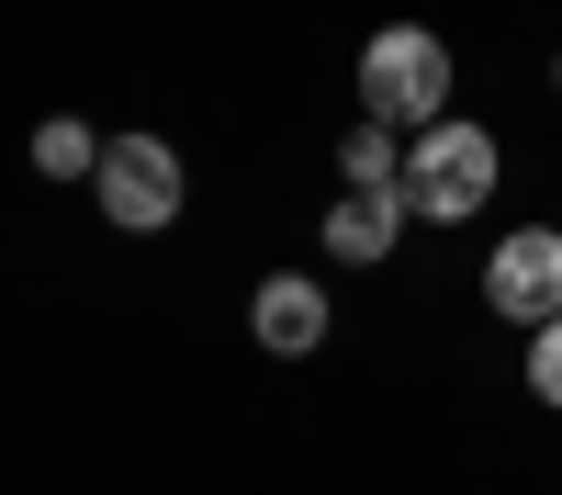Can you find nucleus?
Wrapping results in <instances>:
<instances>
[{
    "mask_svg": "<svg viewBox=\"0 0 562 495\" xmlns=\"http://www.w3.org/2000/svg\"><path fill=\"white\" fill-rule=\"evenodd\" d=\"M360 113L394 135H439L450 124V45L428 23H383L360 45Z\"/></svg>",
    "mask_w": 562,
    "mask_h": 495,
    "instance_id": "obj_1",
    "label": "nucleus"
},
{
    "mask_svg": "<svg viewBox=\"0 0 562 495\" xmlns=\"http://www.w3.org/2000/svg\"><path fill=\"white\" fill-rule=\"evenodd\" d=\"M495 192V135L484 124H439V135H416V158H405V214H428V225H461V214H484Z\"/></svg>",
    "mask_w": 562,
    "mask_h": 495,
    "instance_id": "obj_2",
    "label": "nucleus"
},
{
    "mask_svg": "<svg viewBox=\"0 0 562 495\" xmlns=\"http://www.w3.org/2000/svg\"><path fill=\"white\" fill-rule=\"evenodd\" d=\"M180 203H192L180 147H158V135H113V158H102V214L124 225V237H158Z\"/></svg>",
    "mask_w": 562,
    "mask_h": 495,
    "instance_id": "obj_3",
    "label": "nucleus"
},
{
    "mask_svg": "<svg viewBox=\"0 0 562 495\" xmlns=\"http://www.w3.org/2000/svg\"><path fill=\"white\" fill-rule=\"evenodd\" d=\"M484 304L506 315V327H562V237L551 225H518V237H495V259H484Z\"/></svg>",
    "mask_w": 562,
    "mask_h": 495,
    "instance_id": "obj_4",
    "label": "nucleus"
},
{
    "mask_svg": "<svg viewBox=\"0 0 562 495\" xmlns=\"http://www.w3.org/2000/svg\"><path fill=\"white\" fill-rule=\"evenodd\" d=\"M394 237H405V192H338L326 203V248H338L349 270L394 259Z\"/></svg>",
    "mask_w": 562,
    "mask_h": 495,
    "instance_id": "obj_5",
    "label": "nucleus"
},
{
    "mask_svg": "<svg viewBox=\"0 0 562 495\" xmlns=\"http://www.w3.org/2000/svg\"><path fill=\"white\" fill-rule=\"evenodd\" d=\"M248 327H259V349H281V360H304V349L326 338V293L304 282V270H281V282H259V304H248Z\"/></svg>",
    "mask_w": 562,
    "mask_h": 495,
    "instance_id": "obj_6",
    "label": "nucleus"
},
{
    "mask_svg": "<svg viewBox=\"0 0 562 495\" xmlns=\"http://www.w3.org/2000/svg\"><path fill=\"white\" fill-rule=\"evenodd\" d=\"M405 158H416V147H405L394 124H360L349 147H338V169H349V192H405Z\"/></svg>",
    "mask_w": 562,
    "mask_h": 495,
    "instance_id": "obj_7",
    "label": "nucleus"
},
{
    "mask_svg": "<svg viewBox=\"0 0 562 495\" xmlns=\"http://www.w3.org/2000/svg\"><path fill=\"white\" fill-rule=\"evenodd\" d=\"M102 158H113V135H90L79 113H57V124L34 135V169H45V180H79V169L102 180Z\"/></svg>",
    "mask_w": 562,
    "mask_h": 495,
    "instance_id": "obj_8",
    "label": "nucleus"
},
{
    "mask_svg": "<svg viewBox=\"0 0 562 495\" xmlns=\"http://www.w3.org/2000/svg\"><path fill=\"white\" fill-rule=\"evenodd\" d=\"M529 394H540V405H562V327H540V338H529Z\"/></svg>",
    "mask_w": 562,
    "mask_h": 495,
    "instance_id": "obj_9",
    "label": "nucleus"
}]
</instances>
